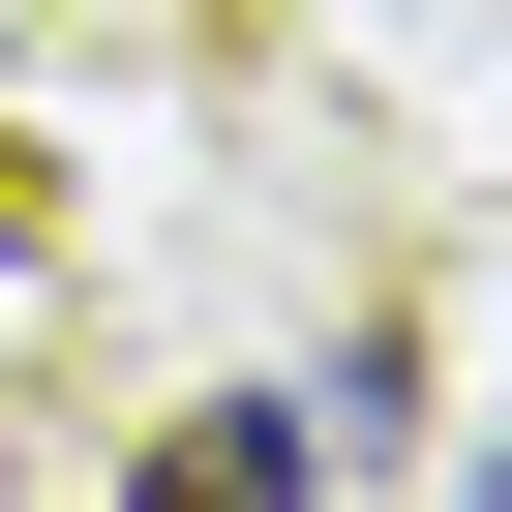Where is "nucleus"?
I'll return each mask as SVG.
<instances>
[{
    "mask_svg": "<svg viewBox=\"0 0 512 512\" xmlns=\"http://www.w3.org/2000/svg\"><path fill=\"white\" fill-rule=\"evenodd\" d=\"M302 482H332V422H302V392H211V422H151V482H121V512H302Z\"/></svg>",
    "mask_w": 512,
    "mask_h": 512,
    "instance_id": "nucleus-1",
    "label": "nucleus"
},
{
    "mask_svg": "<svg viewBox=\"0 0 512 512\" xmlns=\"http://www.w3.org/2000/svg\"><path fill=\"white\" fill-rule=\"evenodd\" d=\"M482 512H512V482H482Z\"/></svg>",
    "mask_w": 512,
    "mask_h": 512,
    "instance_id": "nucleus-2",
    "label": "nucleus"
}]
</instances>
